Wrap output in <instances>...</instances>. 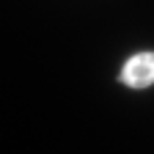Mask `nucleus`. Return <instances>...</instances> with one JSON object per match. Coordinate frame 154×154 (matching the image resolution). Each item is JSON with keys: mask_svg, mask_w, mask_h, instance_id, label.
<instances>
[{"mask_svg": "<svg viewBox=\"0 0 154 154\" xmlns=\"http://www.w3.org/2000/svg\"><path fill=\"white\" fill-rule=\"evenodd\" d=\"M121 80L132 88H146L154 83V52H138L124 63Z\"/></svg>", "mask_w": 154, "mask_h": 154, "instance_id": "obj_1", "label": "nucleus"}]
</instances>
